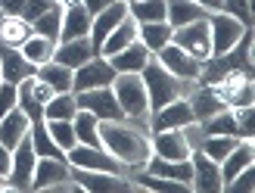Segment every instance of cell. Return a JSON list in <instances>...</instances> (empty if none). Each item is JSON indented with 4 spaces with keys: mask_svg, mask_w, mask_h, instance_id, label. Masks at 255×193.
I'll use <instances>...</instances> for the list:
<instances>
[{
    "mask_svg": "<svg viewBox=\"0 0 255 193\" xmlns=\"http://www.w3.org/2000/svg\"><path fill=\"white\" fill-rule=\"evenodd\" d=\"M100 144L109 150L119 162H125L128 169L140 172L152 156L149 144V125L146 122H131V119H116V122H100Z\"/></svg>",
    "mask_w": 255,
    "mask_h": 193,
    "instance_id": "1",
    "label": "cell"
},
{
    "mask_svg": "<svg viewBox=\"0 0 255 193\" xmlns=\"http://www.w3.org/2000/svg\"><path fill=\"white\" fill-rule=\"evenodd\" d=\"M140 78H143L146 97H149V112L162 109L165 103H171V100H177V97H187L190 87L196 84V81H181V78H174L168 69H162L159 62H156V56H152L146 66H143Z\"/></svg>",
    "mask_w": 255,
    "mask_h": 193,
    "instance_id": "2",
    "label": "cell"
},
{
    "mask_svg": "<svg viewBox=\"0 0 255 193\" xmlns=\"http://www.w3.org/2000/svg\"><path fill=\"white\" fill-rule=\"evenodd\" d=\"M109 87L119 100L125 119H131V122H146L149 119V97H146L143 78H140L137 72H119Z\"/></svg>",
    "mask_w": 255,
    "mask_h": 193,
    "instance_id": "3",
    "label": "cell"
},
{
    "mask_svg": "<svg viewBox=\"0 0 255 193\" xmlns=\"http://www.w3.org/2000/svg\"><path fill=\"white\" fill-rule=\"evenodd\" d=\"M69 165L75 169H91V172H112V175H128L131 178V169L125 162H119L109 150L103 147H84V144H75L69 153H66Z\"/></svg>",
    "mask_w": 255,
    "mask_h": 193,
    "instance_id": "4",
    "label": "cell"
},
{
    "mask_svg": "<svg viewBox=\"0 0 255 193\" xmlns=\"http://www.w3.org/2000/svg\"><path fill=\"white\" fill-rule=\"evenodd\" d=\"M249 28L240 19H234L231 12L224 9H215L209 12V37H212V56H221L227 53L231 47L240 44V37H243Z\"/></svg>",
    "mask_w": 255,
    "mask_h": 193,
    "instance_id": "5",
    "label": "cell"
},
{
    "mask_svg": "<svg viewBox=\"0 0 255 193\" xmlns=\"http://www.w3.org/2000/svg\"><path fill=\"white\" fill-rule=\"evenodd\" d=\"M209 87H215V94L221 97V103L227 109L252 106V100H255V87H252V75L249 72H227L221 81H215Z\"/></svg>",
    "mask_w": 255,
    "mask_h": 193,
    "instance_id": "6",
    "label": "cell"
},
{
    "mask_svg": "<svg viewBox=\"0 0 255 193\" xmlns=\"http://www.w3.org/2000/svg\"><path fill=\"white\" fill-rule=\"evenodd\" d=\"M116 69H112V62L106 56H91L84 62V66H78L72 72V91H94V87H109L112 81H116Z\"/></svg>",
    "mask_w": 255,
    "mask_h": 193,
    "instance_id": "7",
    "label": "cell"
},
{
    "mask_svg": "<svg viewBox=\"0 0 255 193\" xmlns=\"http://www.w3.org/2000/svg\"><path fill=\"white\" fill-rule=\"evenodd\" d=\"M50 97H53V87H47L37 75L16 84V106L28 115L31 122H44V106H47Z\"/></svg>",
    "mask_w": 255,
    "mask_h": 193,
    "instance_id": "8",
    "label": "cell"
},
{
    "mask_svg": "<svg viewBox=\"0 0 255 193\" xmlns=\"http://www.w3.org/2000/svg\"><path fill=\"white\" fill-rule=\"evenodd\" d=\"M171 44H177L181 50H187L190 56H196L206 62L212 56V37H209V16L206 19H196L190 25H181V28H174L171 34Z\"/></svg>",
    "mask_w": 255,
    "mask_h": 193,
    "instance_id": "9",
    "label": "cell"
},
{
    "mask_svg": "<svg viewBox=\"0 0 255 193\" xmlns=\"http://www.w3.org/2000/svg\"><path fill=\"white\" fill-rule=\"evenodd\" d=\"M72 178L78 181L81 190H91V193H125V190H137V184L128 175H112V172H91V169H75V165H72Z\"/></svg>",
    "mask_w": 255,
    "mask_h": 193,
    "instance_id": "10",
    "label": "cell"
},
{
    "mask_svg": "<svg viewBox=\"0 0 255 193\" xmlns=\"http://www.w3.org/2000/svg\"><path fill=\"white\" fill-rule=\"evenodd\" d=\"M152 56H156V62L162 69H168L174 78H181V81H196L199 72H202V59L190 56L187 50H181L177 44H165L159 53H152Z\"/></svg>",
    "mask_w": 255,
    "mask_h": 193,
    "instance_id": "11",
    "label": "cell"
},
{
    "mask_svg": "<svg viewBox=\"0 0 255 193\" xmlns=\"http://www.w3.org/2000/svg\"><path fill=\"white\" fill-rule=\"evenodd\" d=\"M75 103H78V109L94 112L100 122H116V119H125V112H122V106H119L116 94H112V87H94V91H78V94H75Z\"/></svg>",
    "mask_w": 255,
    "mask_h": 193,
    "instance_id": "12",
    "label": "cell"
},
{
    "mask_svg": "<svg viewBox=\"0 0 255 193\" xmlns=\"http://www.w3.org/2000/svg\"><path fill=\"white\" fill-rule=\"evenodd\" d=\"M34 162H37V153L31 147V137L25 134L19 144L12 147V165H9V175H6V181L12 184V190H31Z\"/></svg>",
    "mask_w": 255,
    "mask_h": 193,
    "instance_id": "13",
    "label": "cell"
},
{
    "mask_svg": "<svg viewBox=\"0 0 255 193\" xmlns=\"http://www.w3.org/2000/svg\"><path fill=\"white\" fill-rule=\"evenodd\" d=\"M190 122H196V119H193V109H190V100L187 97H177L171 103H165L162 109L149 112V119H146L149 134L152 131H165V128H184Z\"/></svg>",
    "mask_w": 255,
    "mask_h": 193,
    "instance_id": "14",
    "label": "cell"
},
{
    "mask_svg": "<svg viewBox=\"0 0 255 193\" xmlns=\"http://www.w3.org/2000/svg\"><path fill=\"white\" fill-rule=\"evenodd\" d=\"M190 165H193V178H190V190L196 193H218L221 190V169L212 162L202 150L190 153Z\"/></svg>",
    "mask_w": 255,
    "mask_h": 193,
    "instance_id": "15",
    "label": "cell"
},
{
    "mask_svg": "<svg viewBox=\"0 0 255 193\" xmlns=\"http://www.w3.org/2000/svg\"><path fill=\"white\" fill-rule=\"evenodd\" d=\"M72 175V165L66 156H37L34 175H31V190H47Z\"/></svg>",
    "mask_w": 255,
    "mask_h": 193,
    "instance_id": "16",
    "label": "cell"
},
{
    "mask_svg": "<svg viewBox=\"0 0 255 193\" xmlns=\"http://www.w3.org/2000/svg\"><path fill=\"white\" fill-rule=\"evenodd\" d=\"M149 144H152V156H162V159H190V153H193L181 128L152 131L149 134Z\"/></svg>",
    "mask_w": 255,
    "mask_h": 193,
    "instance_id": "17",
    "label": "cell"
},
{
    "mask_svg": "<svg viewBox=\"0 0 255 193\" xmlns=\"http://www.w3.org/2000/svg\"><path fill=\"white\" fill-rule=\"evenodd\" d=\"M34 72H37V69L22 56V50H19V47H6V44H0V81L19 84V81H25V78H31Z\"/></svg>",
    "mask_w": 255,
    "mask_h": 193,
    "instance_id": "18",
    "label": "cell"
},
{
    "mask_svg": "<svg viewBox=\"0 0 255 193\" xmlns=\"http://www.w3.org/2000/svg\"><path fill=\"white\" fill-rule=\"evenodd\" d=\"M249 165H255V144L249 137H240V144L218 162V169H221V190H224V184L231 181L234 175H240L243 169H249Z\"/></svg>",
    "mask_w": 255,
    "mask_h": 193,
    "instance_id": "19",
    "label": "cell"
},
{
    "mask_svg": "<svg viewBox=\"0 0 255 193\" xmlns=\"http://www.w3.org/2000/svg\"><path fill=\"white\" fill-rule=\"evenodd\" d=\"M91 12L81 3H69L62 6V28H59V41H72V37H91Z\"/></svg>",
    "mask_w": 255,
    "mask_h": 193,
    "instance_id": "20",
    "label": "cell"
},
{
    "mask_svg": "<svg viewBox=\"0 0 255 193\" xmlns=\"http://www.w3.org/2000/svg\"><path fill=\"white\" fill-rule=\"evenodd\" d=\"M125 16H128V3H122V0H116V3H109L106 9L94 12V19H91V44H94V50H100V44L106 41V34L116 28Z\"/></svg>",
    "mask_w": 255,
    "mask_h": 193,
    "instance_id": "21",
    "label": "cell"
},
{
    "mask_svg": "<svg viewBox=\"0 0 255 193\" xmlns=\"http://www.w3.org/2000/svg\"><path fill=\"white\" fill-rule=\"evenodd\" d=\"M91 56H97V50H94V44H91V37H72V41H56V53H53V59L56 62H62V66H69L72 72L78 69V66H84Z\"/></svg>",
    "mask_w": 255,
    "mask_h": 193,
    "instance_id": "22",
    "label": "cell"
},
{
    "mask_svg": "<svg viewBox=\"0 0 255 193\" xmlns=\"http://www.w3.org/2000/svg\"><path fill=\"white\" fill-rule=\"evenodd\" d=\"M28 131H31V119L19 106H12L6 115H0V144L6 150H12Z\"/></svg>",
    "mask_w": 255,
    "mask_h": 193,
    "instance_id": "23",
    "label": "cell"
},
{
    "mask_svg": "<svg viewBox=\"0 0 255 193\" xmlns=\"http://www.w3.org/2000/svg\"><path fill=\"white\" fill-rule=\"evenodd\" d=\"M134 41H137V22L131 19V12H128V16H125V19L116 25V28H112V31L106 34V41L100 44V50H97V53L109 59V56H116L119 50H125L128 44H134Z\"/></svg>",
    "mask_w": 255,
    "mask_h": 193,
    "instance_id": "24",
    "label": "cell"
},
{
    "mask_svg": "<svg viewBox=\"0 0 255 193\" xmlns=\"http://www.w3.org/2000/svg\"><path fill=\"white\" fill-rule=\"evenodd\" d=\"M187 100H190V109H193V119L196 122H202V119H209V115L227 109L224 103H221V97L215 94V87H209V84H196L193 91L187 94Z\"/></svg>",
    "mask_w": 255,
    "mask_h": 193,
    "instance_id": "25",
    "label": "cell"
},
{
    "mask_svg": "<svg viewBox=\"0 0 255 193\" xmlns=\"http://www.w3.org/2000/svg\"><path fill=\"white\" fill-rule=\"evenodd\" d=\"M152 59V53L140 44V41H134V44H128L125 50H119L116 56H109V62H112V69L116 72H143V66Z\"/></svg>",
    "mask_w": 255,
    "mask_h": 193,
    "instance_id": "26",
    "label": "cell"
},
{
    "mask_svg": "<svg viewBox=\"0 0 255 193\" xmlns=\"http://www.w3.org/2000/svg\"><path fill=\"white\" fill-rule=\"evenodd\" d=\"M206 16L209 12L199 3H193V0H165V22L171 28H181V25H190V22L206 19Z\"/></svg>",
    "mask_w": 255,
    "mask_h": 193,
    "instance_id": "27",
    "label": "cell"
},
{
    "mask_svg": "<svg viewBox=\"0 0 255 193\" xmlns=\"http://www.w3.org/2000/svg\"><path fill=\"white\" fill-rule=\"evenodd\" d=\"M171 34H174V28L168 22H143V25H137V41L143 44L149 53H159L165 44H171Z\"/></svg>",
    "mask_w": 255,
    "mask_h": 193,
    "instance_id": "28",
    "label": "cell"
},
{
    "mask_svg": "<svg viewBox=\"0 0 255 193\" xmlns=\"http://www.w3.org/2000/svg\"><path fill=\"white\" fill-rule=\"evenodd\" d=\"M34 75H37V78H41L47 87H53V94L72 91V69L62 66V62H56V59H50V62H44V66H37Z\"/></svg>",
    "mask_w": 255,
    "mask_h": 193,
    "instance_id": "29",
    "label": "cell"
},
{
    "mask_svg": "<svg viewBox=\"0 0 255 193\" xmlns=\"http://www.w3.org/2000/svg\"><path fill=\"white\" fill-rule=\"evenodd\" d=\"M31 34H34L31 22L22 16H3V22H0V44L6 47H22Z\"/></svg>",
    "mask_w": 255,
    "mask_h": 193,
    "instance_id": "30",
    "label": "cell"
},
{
    "mask_svg": "<svg viewBox=\"0 0 255 193\" xmlns=\"http://www.w3.org/2000/svg\"><path fill=\"white\" fill-rule=\"evenodd\" d=\"M72 125H75V137H78V144H84V147H103V144H100V119L94 112L78 109L75 119H72Z\"/></svg>",
    "mask_w": 255,
    "mask_h": 193,
    "instance_id": "31",
    "label": "cell"
},
{
    "mask_svg": "<svg viewBox=\"0 0 255 193\" xmlns=\"http://www.w3.org/2000/svg\"><path fill=\"white\" fill-rule=\"evenodd\" d=\"M19 50H22V56L37 69V66H44V62L53 59V53H56V41H50V37H41V34H31Z\"/></svg>",
    "mask_w": 255,
    "mask_h": 193,
    "instance_id": "32",
    "label": "cell"
},
{
    "mask_svg": "<svg viewBox=\"0 0 255 193\" xmlns=\"http://www.w3.org/2000/svg\"><path fill=\"white\" fill-rule=\"evenodd\" d=\"M78 112V103H75V91L66 94H53L44 106V122H53V119H75Z\"/></svg>",
    "mask_w": 255,
    "mask_h": 193,
    "instance_id": "33",
    "label": "cell"
},
{
    "mask_svg": "<svg viewBox=\"0 0 255 193\" xmlns=\"http://www.w3.org/2000/svg\"><path fill=\"white\" fill-rule=\"evenodd\" d=\"M128 12L137 25L143 22H165V0H134L128 3Z\"/></svg>",
    "mask_w": 255,
    "mask_h": 193,
    "instance_id": "34",
    "label": "cell"
},
{
    "mask_svg": "<svg viewBox=\"0 0 255 193\" xmlns=\"http://www.w3.org/2000/svg\"><path fill=\"white\" fill-rule=\"evenodd\" d=\"M31 28L34 34H41V37H50V41H59V28H62V3H53L44 16H37L31 22Z\"/></svg>",
    "mask_w": 255,
    "mask_h": 193,
    "instance_id": "35",
    "label": "cell"
},
{
    "mask_svg": "<svg viewBox=\"0 0 255 193\" xmlns=\"http://www.w3.org/2000/svg\"><path fill=\"white\" fill-rule=\"evenodd\" d=\"M28 137H31V147H34L37 156H66V150H59V147H56V140L50 137V131H47V125H44V122H31Z\"/></svg>",
    "mask_w": 255,
    "mask_h": 193,
    "instance_id": "36",
    "label": "cell"
},
{
    "mask_svg": "<svg viewBox=\"0 0 255 193\" xmlns=\"http://www.w3.org/2000/svg\"><path fill=\"white\" fill-rule=\"evenodd\" d=\"M237 144H240V137H234V134H206V140H202V147H199V150L206 153L212 162H221Z\"/></svg>",
    "mask_w": 255,
    "mask_h": 193,
    "instance_id": "37",
    "label": "cell"
},
{
    "mask_svg": "<svg viewBox=\"0 0 255 193\" xmlns=\"http://www.w3.org/2000/svg\"><path fill=\"white\" fill-rule=\"evenodd\" d=\"M44 125H47V131H50V137L56 140V147H59V150H66V153H69L75 144H78L72 119H53V122H44Z\"/></svg>",
    "mask_w": 255,
    "mask_h": 193,
    "instance_id": "38",
    "label": "cell"
},
{
    "mask_svg": "<svg viewBox=\"0 0 255 193\" xmlns=\"http://www.w3.org/2000/svg\"><path fill=\"white\" fill-rule=\"evenodd\" d=\"M234 122H237L240 137L255 140V103H252V106H237L234 109Z\"/></svg>",
    "mask_w": 255,
    "mask_h": 193,
    "instance_id": "39",
    "label": "cell"
},
{
    "mask_svg": "<svg viewBox=\"0 0 255 193\" xmlns=\"http://www.w3.org/2000/svg\"><path fill=\"white\" fill-rule=\"evenodd\" d=\"M221 9L240 19L246 28H252V0H221Z\"/></svg>",
    "mask_w": 255,
    "mask_h": 193,
    "instance_id": "40",
    "label": "cell"
},
{
    "mask_svg": "<svg viewBox=\"0 0 255 193\" xmlns=\"http://www.w3.org/2000/svg\"><path fill=\"white\" fill-rule=\"evenodd\" d=\"M224 190H255V165L243 169L240 175H234L231 181L224 184Z\"/></svg>",
    "mask_w": 255,
    "mask_h": 193,
    "instance_id": "41",
    "label": "cell"
},
{
    "mask_svg": "<svg viewBox=\"0 0 255 193\" xmlns=\"http://www.w3.org/2000/svg\"><path fill=\"white\" fill-rule=\"evenodd\" d=\"M56 0H28V3H25V9H22V19H28V22H34L37 16H44V12L53 6Z\"/></svg>",
    "mask_w": 255,
    "mask_h": 193,
    "instance_id": "42",
    "label": "cell"
},
{
    "mask_svg": "<svg viewBox=\"0 0 255 193\" xmlns=\"http://www.w3.org/2000/svg\"><path fill=\"white\" fill-rule=\"evenodd\" d=\"M12 106H16V84L0 81V115H6Z\"/></svg>",
    "mask_w": 255,
    "mask_h": 193,
    "instance_id": "43",
    "label": "cell"
},
{
    "mask_svg": "<svg viewBox=\"0 0 255 193\" xmlns=\"http://www.w3.org/2000/svg\"><path fill=\"white\" fill-rule=\"evenodd\" d=\"M28 0H0V9L6 12V16H22V9Z\"/></svg>",
    "mask_w": 255,
    "mask_h": 193,
    "instance_id": "44",
    "label": "cell"
},
{
    "mask_svg": "<svg viewBox=\"0 0 255 193\" xmlns=\"http://www.w3.org/2000/svg\"><path fill=\"white\" fill-rule=\"evenodd\" d=\"M9 165H12V150H6L3 144H0V178L9 175Z\"/></svg>",
    "mask_w": 255,
    "mask_h": 193,
    "instance_id": "45",
    "label": "cell"
},
{
    "mask_svg": "<svg viewBox=\"0 0 255 193\" xmlns=\"http://www.w3.org/2000/svg\"><path fill=\"white\" fill-rule=\"evenodd\" d=\"M81 3H84V6H87V12H91V16H94V12L106 9L109 3H116V0H81Z\"/></svg>",
    "mask_w": 255,
    "mask_h": 193,
    "instance_id": "46",
    "label": "cell"
},
{
    "mask_svg": "<svg viewBox=\"0 0 255 193\" xmlns=\"http://www.w3.org/2000/svg\"><path fill=\"white\" fill-rule=\"evenodd\" d=\"M193 3H199L206 12H215V9H221V0H193Z\"/></svg>",
    "mask_w": 255,
    "mask_h": 193,
    "instance_id": "47",
    "label": "cell"
},
{
    "mask_svg": "<svg viewBox=\"0 0 255 193\" xmlns=\"http://www.w3.org/2000/svg\"><path fill=\"white\" fill-rule=\"evenodd\" d=\"M3 16H6V12H3V9H0V22H3Z\"/></svg>",
    "mask_w": 255,
    "mask_h": 193,
    "instance_id": "48",
    "label": "cell"
},
{
    "mask_svg": "<svg viewBox=\"0 0 255 193\" xmlns=\"http://www.w3.org/2000/svg\"><path fill=\"white\" fill-rule=\"evenodd\" d=\"M122 3H134V0H122Z\"/></svg>",
    "mask_w": 255,
    "mask_h": 193,
    "instance_id": "49",
    "label": "cell"
},
{
    "mask_svg": "<svg viewBox=\"0 0 255 193\" xmlns=\"http://www.w3.org/2000/svg\"><path fill=\"white\" fill-rule=\"evenodd\" d=\"M56 3H59V0H56Z\"/></svg>",
    "mask_w": 255,
    "mask_h": 193,
    "instance_id": "50",
    "label": "cell"
}]
</instances>
